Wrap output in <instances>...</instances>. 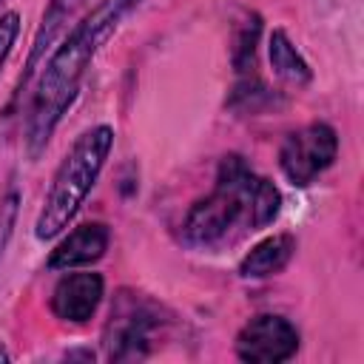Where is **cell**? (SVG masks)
<instances>
[{
	"mask_svg": "<svg viewBox=\"0 0 364 364\" xmlns=\"http://www.w3.org/2000/svg\"><path fill=\"white\" fill-rule=\"evenodd\" d=\"M282 205L273 182L256 176L242 156H228L219 168L216 188L199 199L185 219V239L196 247H210L228 239L233 228L256 230L276 219Z\"/></svg>",
	"mask_w": 364,
	"mask_h": 364,
	"instance_id": "cell-1",
	"label": "cell"
},
{
	"mask_svg": "<svg viewBox=\"0 0 364 364\" xmlns=\"http://www.w3.org/2000/svg\"><path fill=\"white\" fill-rule=\"evenodd\" d=\"M122 14H125V9L119 3L105 0L94 14H88L71 31V37L57 48V54L46 65V74H43L37 97H34L31 119H28V148H31V154H37L48 142L54 125L60 122V117L65 114V108L71 105V100L77 94V85H80V77H82L88 60L97 54V48L117 28Z\"/></svg>",
	"mask_w": 364,
	"mask_h": 364,
	"instance_id": "cell-2",
	"label": "cell"
},
{
	"mask_svg": "<svg viewBox=\"0 0 364 364\" xmlns=\"http://www.w3.org/2000/svg\"><path fill=\"white\" fill-rule=\"evenodd\" d=\"M111 142H114V131L108 125H97V128L85 131L74 142V148L63 159L60 171L54 173L51 191L37 216V230H34L37 239H51L71 222V216L80 210L82 199L88 196L94 179L100 176V171L108 159Z\"/></svg>",
	"mask_w": 364,
	"mask_h": 364,
	"instance_id": "cell-3",
	"label": "cell"
},
{
	"mask_svg": "<svg viewBox=\"0 0 364 364\" xmlns=\"http://www.w3.org/2000/svg\"><path fill=\"white\" fill-rule=\"evenodd\" d=\"M336 151H338L336 131L324 122H313V125H307V128H301L284 139L279 162H282V171L287 173L290 182L310 185L324 168L333 165Z\"/></svg>",
	"mask_w": 364,
	"mask_h": 364,
	"instance_id": "cell-4",
	"label": "cell"
},
{
	"mask_svg": "<svg viewBox=\"0 0 364 364\" xmlns=\"http://www.w3.org/2000/svg\"><path fill=\"white\" fill-rule=\"evenodd\" d=\"M296 350H299V333L282 316H256L242 327L236 338L239 358L253 364H279L287 361Z\"/></svg>",
	"mask_w": 364,
	"mask_h": 364,
	"instance_id": "cell-5",
	"label": "cell"
},
{
	"mask_svg": "<svg viewBox=\"0 0 364 364\" xmlns=\"http://www.w3.org/2000/svg\"><path fill=\"white\" fill-rule=\"evenodd\" d=\"M151 324L154 316L136 301L125 299L114 313L108 324V355L117 361L128 358H142L151 341Z\"/></svg>",
	"mask_w": 364,
	"mask_h": 364,
	"instance_id": "cell-6",
	"label": "cell"
},
{
	"mask_svg": "<svg viewBox=\"0 0 364 364\" xmlns=\"http://www.w3.org/2000/svg\"><path fill=\"white\" fill-rule=\"evenodd\" d=\"M100 299H102L100 273H68L54 287L51 310L63 321H85L94 316Z\"/></svg>",
	"mask_w": 364,
	"mask_h": 364,
	"instance_id": "cell-7",
	"label": "cell"
},
{
	"mask_svg": "<svg viewBox=\"0 0 364 364\" xmlns=\"http://www.w3.org/2000/svg\"><path fill=\"white\" fill-rule=\"evenodd\" d=\"M108 247V228L100 222L80 225L71 230L51 253L48 264L51 267H77V264H91L97 262Z\"/></svg>",
	"mask_w": 364,
	"mask_h": 364,
	"instance_id": "cell-8",
	"label": "cell"
},
{
	"mask_svg": "<svg viewBox=\"0 0 364 364\" xmlns=\"http://www.w3.org/2000/svg\"><path fill=\"white\" fill-rule=\"evenodd\" d=\"M293 250H296L293 236H287V233L270 236V239L259 242V245L242 259L239 273H242L245 279H264V276H273V273H279V270L290 262Z\"/></svg>",
	"mask_w": 364,
	"mask_h": 364,
	"instance_id": "cell-9",
	"label": "cell"
},
{
	"mask_svg": "<svg viewBox=\"0 0 364 364\" xmlns=\"http://www.w3.org/2000/svg\"><path fill=\"white\" fill-rule=\"evenodd\" d=\"M270 65H273V71H276L282 80H287V82H293V85H304V82L310 80L307 63H304V60L299 57V51L290 46V40H287L284 31H273V37H270Z\"/></svg>",
	"mask_w": 364,
	"mask_h": 364,
	"instance_id": "cell-10",
	"label": "cell"
},
{
	"mask_svg": "<svg viewBox=\"0 0 364 364\" xmlns=\"http://www.w3.org/2000/svg\"><path fill=\"white\" fill-rule=\"evenodd\" d=\"M82 3H85V0H51V3H48L46 17H43V26H40V31H37V37H34V48H31L28 65H34V63L40 60V54L46 51V46L57 37V31L74 17V11H77Z\"/></svg>",
	"mask_w": 364,
	"mask_h": 364,
	"instance_id": "cell-11",
	"label": "cell"
},
{
	"mask_svg": "<svg viewBox=\"0 0 364 364\" xmlns=\"http://www.w3.org/2000/svg\"><path fill=\"white\" fill-rule=\"evenodd\" d=\"M256 40H259V17H250V20H245V26L239 31V40H236V48H233V63H236L239 71H245L253 63Z\"/></svg>",
	"mask_w": 364,
	"mask_h": 364,
	"instance_id": "cell-12",
	"label": "cell"
},
{
	"mask_svg": "<svg viewBox=\"0 0 364 364\" xmlns=\"http://www.w3.org/2000/svg\"><path fill=\"white\" fill-rule=\"evenodd\" d=\"M17 31H20V17L14 11L3 14L0 17V68H3L6 57H9V51H11V43H14Z\"/></svg>",
	"mask_w": 364,
	"mask_h": 364,
	"instance_id": "cell-13",
	"label": "cell"
},
{
	"mask_svg": "<svg viewBox=\"0 0 364 364\" xmlns=\"http://www.w3.org/2000/svg\"><path fill=\"white\" fill-rule=\"evenodd\" d=\"M114 3H119V6H122V9L128 11V9H134V6L139 3V0H114Z\"/></svg>",
	"mask_w": 364,
	"mask_h": 364,
	"instance_id": "cell-14",
	"label": "cell"
}]
</instances>
